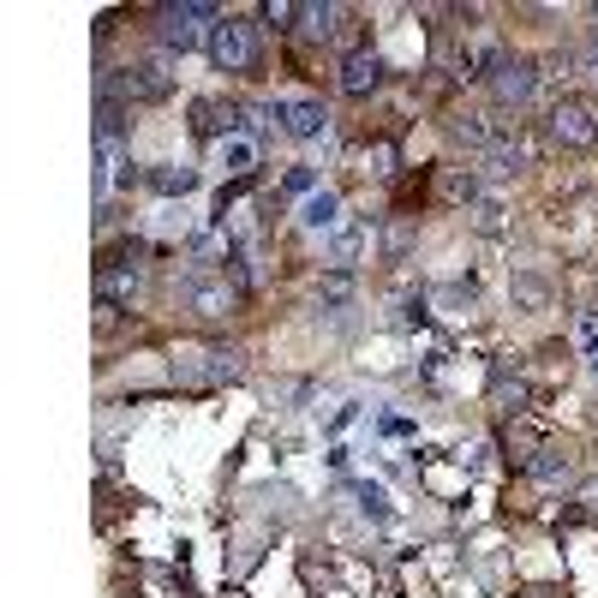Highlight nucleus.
<instances>
[{"label": "nucleus", "mask_w": 598, "mask_h": 598, "mask_svg": "<svg viewBox=\"0 0 598 598\" xmlns=\"http://www.w3.org/2000/svg\"><path fill=\"white\" fill-rule=\"evenodd\" d=\"M312 186H317V174H312V168H294V174H287V192L312 198Z\"/></svg>", "instance_id": "b1692460"}, {"label": "nucleus", "mask_w": 598, "mask_h": 598, "mask_svg": "<svg viewBox=\"0 0 598 598\" xmlns=\"http://www.w3.org/2000/svg\"><path fill=\"white\" fill-rule=\"evenodd\" d=\"M300 19H305V31H317V36H335V31H342V19H347V12H342V7H305Z\"/></svg>", "instance_id": "a211bd4d"}, {"label": "nucleus", "mask_w": 598, "mask_h": 598, "mask_svg": "<svg viewBox=\"0 0 598 598\" xmlns=\"http://www.w3.org/2000/svg\"><path fill=\"white\" fill-rule=\"evenodd\" d=\"M473 228L485 233V240H497V233L508 228V210H503L497 198H473Z\"/></svg>", "instance_id": "dca6fc26"}, {"label": "nucleus", "mask_w": 598, "mask_h": 598, "mask_svg": "<svg viewBox=\"0 0 598 598\" xmlns=\"http://www.w3.org/2000/svg\"><path fill=\"white\" fill-rule=\"evenodd\" d=\"M222 162H228V174H252V162H258V150L245 144L240 133H233L228 144H222Z\"/></svg>", "instance_id": "6ab92c4d"}, {"label": "nucleus", "mask_w": 598, "mask_h": 598, "mask_svg": "<svg viewBox=\"0 0 598 598\" xmlns=\"http://www.w3.org/2000/svg\"><path fill=\"white\" fill-rule=\"evenodd\" d=\"M120 133H126V102L102 96V108H96V138H102V144H114Z\"/></svg>", "instance_id": "f3484780"}, {"label": "nucleus", "mask_w": 598, "mask_h": 598, "mask_svg": "<svg viewBox=\"0 0 598 598\" xmlns=\"http://www.w3.org/2000/svg\"><path fill=\"white\" fill-rule=\"evenodd\" d=\"M587 72H592V78H598V42H592V54H587Z\"/></svg>", "instance_id": "393cba45"}, {"label": "nucleus", "mask_w": 598, "mask_h": 598, "mask_svg": "<svg viewBox=\"0 0 598 598\" xmlns=\"http://www.w3.org/2000/svg\"><path fill=\"white\" fill-rule=\"evenodd\" d=\"M300 12H305V7H294V0H264V24H275V31H287Z\"/></svg>", "instance_id": "aec40b11"}, {"label": "nucleus", "mask_w": 598, "mask_h": 598, "mask_svg": "<svg viewBox=\"0 0 598 598\" xmlns=\"http://www.w3.org/2000/svg\"><path fill=\"white\" fill-rule=\"evenodd\" d=\"M527 479H533V485H545V491H563V485H575V461H568L563 449H533Z\"/></svg>", "instance_id": "1a4fd4ad"}, {"label": "nucleus", "mask_w": 598, "mask_h": 598, "mask_svg": "<svg viewBox=\"0 0 598 598\" xmlns=\"http://www.w3.org/2000/svg\"><path fill=\"white\" fill-rule=\"evenodd\" d=\"M275 120H282L287 138H317L329 126V114H324V102H312V96H287V102H275Z\"/></svg>", "instance_id": "423d86ee"}, {"label": "nucleus", "mask_w": 598, "mask_h": 598, "mask_svg": "<svg viewBox=\"0 0 598 598\" xmlns=\"http://www.w3.org/2000/svg\"><path fill=\"white\" fill-rule=\"evenodd\" d=\"M515 300L538 312V305H545V282H538V275H515Z\"/></svg>", "instance_id": "4be33fe9"}, {"label": "nucleus", "mask_w": 598, "mask_h": 598, "mask_svg": "<svg viewBox=\"0 0 598 598\" xmlns=\"http://www.w3.org/2000/svg\"><path fill=\"white\" fill-rule=\"evenodd\" d=\"M527 401H533L527 377H508V371H497V384H491V407H497V413H521Z\"/></svg>", "instance_id": "ddd939ff"}, {"label": "nucleus", "mask_w": 598, "mask_h": 598, "mask_svg": "<svg viewBox=\"0 0 598 598\" xmlns=\"http://www.w3.org/2000/svg\"><path fill=\"white\" fill-rule=\"evenodd\" d=\"M550 144H563V150H592L598 144V108L587 96H557L550 102Z\"/></svg>", "instance_id": "7ed1b4c3"}, {"label": "nucleus", "mask_w": 598, "mask_h": 598, "mask_svg": "<svg viewBox=\"0 0 598 598\" xmlns=\"http://www.w3.org/2000/svg\"><path fill=\"white\" fill-rule=\"evenodd\" d=\"M455 138H461V144H473V150H485V156L508 144V133L497 126V114H466V120L455 126Z\"/></svg>", "instance_id": "f8f14e48"}, {"label": "nucleus", "mask_w": 598, "mask_h": 598, "mask_svg": "<svg viewBox=\"0 0 598 598\" xmlns=\"http://www.w3.org/2000/svg\"><path fill=\"white\" fill-rule=\"evenodd\" d=\"M156 186H162V192H192L198 174L192 168H162V174H156Z\"/></svg>", "instance_id": "412c9836"}, {"label": "nucleus", "mask_w": 598, "mask_h": 598, "mask_svg": "<svg viewBox=\"0 0 598 598\" xmlns=\"http://www.w3.org/2000/svg\"><path fill=\"white\" fill-rule=\"evenodd\" d=\"M538 91V66L533 61H503L497 72H491V96L503 102V108H521V102H533Z\"/></svg>", "instance_id": "39448f33"}, {"label": "nucleus", "mask_w": 598, "mask_h": 598, "mask_svg": "<svg viewBox=\"0 0 598 598\" xmlns=\"http://www.w3.org/2000/svg\"><path fill=\"white\" fill-rule=\"evenodd\" d=\"M174 371H180L186 384H222V377H233L240 366H233V354H186Z\"/></svg>", "instance_id": "9b49d317"}, {"label": "nucleus", "mask_w": 598, "mask_h": 598, "mask_svg": "<svg viewBox=\"0 0 598 598\" xmlns=\"http://www.w3.org/2000/svg\"><path fill=\"white\" fill-rule=\"evenodd\" d=\"M233 287L228 282H186V305H192V312L203 317V324H222V317L233 312Z\"/></svg>", "instance_id": "6e6552de"}, {"label": "nucleus", "mask_w": 598, "mask_h": 598, "mask_svg": "<svg viewBox=\"0 0 598 598\" xmlns=\"http://www.w3.org/2000/svg\"><path fill=\"white\" fill-rule=\"evenodd\" d=\"M203 49H210L216 72H252V66H258V31H252L245 19H222V24H210Z\"/></svg>", "instance_id": "f257e3e1"}, {"label": "nucleus", "mask_w": 598, "mask_h": 598, "mask_svg": "<svg viewBox=\"0 0 598 598\" xmlns=\"http://www.w3.org/2000/svg\"><path fill=\"white\" fill-rule=\"evenodd\" d=\"M359 252H366V228H342V233L329 240V264H335V270H354Z\"/></svg>", "instance_id": "2eb2a0df"}, {"label": "nucleus", "mask_w": 598, "mask_h": 598, "mask_svg": "<svg viewBox=\"0 0 598 598\" xmlns=\"http://www.w3.org/2000/svg\"><path fill=\"white\" fill-rule=\"evenodd\" d=\"M222 24L228 19V12L222 7H210V0H186V7H168L162 12V42H168V49H198V24Z\"/></svg>", "instance_id": "20e7f679"}, {"label": "nucleus", "mask_w": 598, "mask_h": 598, "mask_svg": "<svg viewBox=\"0 0 598 598\" xmlns=\"http://www.w3.org/2000/svg\"><path fill=\"white\" fill-rule=\"evenodd\" d=\"M347 294H354V275H347V270H335L329 282H324V300H329V305H342Z\"/></svg>", "instance_id": "5701e85b"}, {"label": "nucleus", "mask_w": 598, "mask_h": 598, "mask_svg": "<svg viewBox=\"0 0 598 598\" xmlns=\"http://www.w3.org/2000/svg\"><path fill=\"white\" fill-rule=\"evenodd\" d=\"M192 133L228 144L233 133H240V120H233V108H228L222 96H198V102H192Z\"/></svg>", "instance_id": "0eeeda50"}, {"label": "nucleus", "mask_w": 598, "mask_h": 598, "mask_svg": "<svg viewBox=\"0 0 598 598\" xmlns=\"http://www.w3.org/2000/svg\"><path fill=\"white\" fill-rule=\"evenodd\" d=\"M300 222L317 228V233L335 228V222H342V198H335V192H312V198L300 203Z\"/></svg>", "instance_id": "4468645a"}, {"label": "nucleus", "mask_w": 598, "mask_h": 598, "mask_svg": "<svg viewBox=\"0 0 598 598\" xmlns=\"http://www.w3.org/2000/svg\"><path fill=\"white\" fill-rule=\"evenodd\" d=\"M168 91H174L168 61H138V66H120L114 78H102V96L114 102H162Z\"/></svg>", "instance_id": "f03ea898"}, {"label": "nucleus", "mask_w": 598, "mask_h": 598, "mask_svg": "<svg viewBox=\"0 0 598 598\" xmlns=\"http://www.w3.org/2000/svg\"><path fill=\"white\" fill-rule=\"evenodd\" d=\"M377 84H384V61H377V54L359 49V54H347V61H342V91L347 96H371Z\"/></svg>", "instance_id": "9d476101"}]
</instances>
